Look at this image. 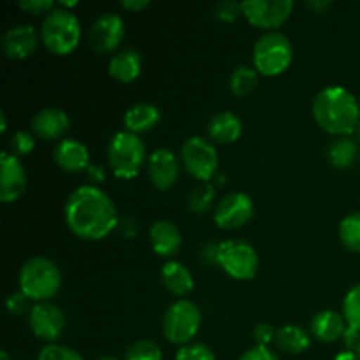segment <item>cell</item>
<instances>
[{
  "label": "cell",
  "mask_w": 360,
  "mask_h": 360,
  "mask_svg": "<svg viewBox=\"0 0 360 360\" xmlns=\"http://www.w3.org/2000/svg\"><path fill=\"white\" fill-rule=\"evenodd\" d=\"M355 355H357V357H359V360H360V345H359V347H357V348H355Z\"/></svg>",
  "instance_id": "f907efd6"
},
{
  "label": "cell",
  "mask_w": 360,
  "mask_h": 360,
  "mask_svg": "<svg viewBox=\"0 0 360 360\" xmlns=\"http://www.w3.org/2000/svg\"><path fill=\"white\" fill-rule=\"evenodd\" d=\"M20 7L28 14H34V16H39V14H49L56 7L55 2L51 0H21Z\"/></svg>",
  "instance_id": "8d00e7d4"
},
{
  "label": "cell",
  "mask_w": 360,
  "mask_h": 360,
  "mask_svg": "<svg viewBox=\"0 0 360 360\" xmlns=\"http://www.w3.org/2000/svg\"><path fill=\"white\" fill-rule=\"evenodd\" d=\"M70 118L63 109L44 108L32 118V132L42 141H56L69 130Z\"/></svg>",
  "instance_id": "e0dca14e"
},
{
  "label": "cell",
  "mask_w": 360,
  "mask_h": 360,
  "mask_svg": "<svg viewBox=\"0 0 360 360\" xmlns=\"http://www.w3.org/2000/svg\"><path fill=\"white\" fill-rule=\"evenodd\" d=\"M313 118L330 136H350L360 123L359 98L343 86L323 88L313 98Z\"/></svg>",
  "instance_id": "7a4b0ae2"
},
{
  "label": "cell",
  "mask_w": 360,
  "mask_h": 360,
  "mask_svg": "<svg viewBox=\"0 0 360 360\" xmlns=\"http://www.w3.org/2000/svg\"><path fill=\"white\" fill-rule=\"evenodd\" d=\"M259 84V72L255 67L239 65L231 74V91L236 97H248Z\"/></svg>",
  "instance_id": "4316f807"
},
{
  "label": "cell",
  "mask_w": 360,
  "mask_h": 360,
  "mask_svg": "<svg viewBox=\"0 0 360 360\" xmlns=\"http://www.w3.org/2000/svg\"><path fill=\"white\" fill-rule=\"evenodd\" d=\"M259 253L250 243L241 239L221 243L220 267L234 280H253L259 273Z\"/></svg>",
  "instance_id": "9c48e42d"
},
{
  "label": "cell",
  "mask_w": 360,
  "mask_h": 360,
  "mask_svg": "<svg viewBox=\"0 0 360 360\" xmlns=\"http://www.w3.org/2000/svg\"><path fill=\"white\" fill-rule=\"evenodd\" d=\"M334 360H359L357 355H355V352H350V350H345L341 352V354H338Z\"/></svg>",
  "instance_id": "bcb514c9"
},
{
  "label": "cell",
  "mask_w": 360,
  "mask_h": 360,
  "mask_svg": "<svg viewBox=\"0 0 360 360\" xmlns=\"http://www.w3.org/2000/svg\"><path fill=\"white\" fill-rule=\"evenodd\" d=\"M150 245L157 255L174 257L183 246L181 231L169 220L155 221L150 227Z\"/></svg>",
  "instance_id": "d6986e66"
},
{
  "label": "cell",
  "mask_w": 360,
  "mask_h": 360,
  "mask_svg": "<svg viewBox=\"0 0 360 360\" xmlns=\"http://www.w3.org/2000/svg\"><path fill=\"white\" fill-rule=\"evenodd\" d=\"M200 323H202V315H200L199 306L188 299H179L172 302L164 313L162 333L169 343L185 347L192 343L193 338L197 336Z\"/></svg>",
  "instance_id": "52a82bcc"
},
{
  "label": "cell",
  "mask_w": 360,
  "mask_h": 360,
  "mask_svg": "<svg viewBox=\"0 0 360 360\" xmlns=\"http://www.w3.org/2000/svg\"><path fill=\"white\" fill-rule=\"evenodd\" d=\"M174 360H214V352L204 343H190L176 352Z\"/></svg>",
  "instance_id": "836d02e7"
},
{
  "label": "cell",
  "mask_w": 360,
  "mask_h": 360,
  "mask_svg": "<svg viewBox=\"0 0 360 360\" xmlns=\"http://www.w3.org/2000/svg\"><path fill=\"white\" fill-rule=\"evenodd\" d=\"M146 160V146L139 136L127 130L115 134L108 144V162L116 178L134 179Z\"/></svg>",
  "instance_id": "8992f818"
},
{
  "label": "cell",
  "mask_w": 360,
  "mask_h": 360,
  "mask_svg": "<svg viewBox=\"0 0 360 360\" xmlns=\"http://www.w3.org/2000/svg\"><path fill=\"white\" fill-rule=\"evenodd\" d=\"M0 118H2V123H0V132H6V129H7V116H6V112H0Z\"/></svg>",
  "instance_id": "7dc6e473"
},
{
  "label": "cell",
  "mask_w": 360,
  "mask_h": 360,
  "mask_svg": "<svg viewBox=\"0 0 360 360\" xmlns=\"http://www.w3.org/2000/svg\"><path fill=\"white\" fill-rule=\"evenodd\" d=\"M294 62V46L281 32H266L253 46V67L259 74L274 77L283 74Z\"/></svg>",
  "instance_id": "5b68a950"
},
{
  "label": "cell",
  "mask_w": 360,
  "mask_h": 360,
  "mask_svg": "<svg viewBox=\"0 0 360 360\" xmlns=\"http://www.w3.org/2000/svg\"><path fill=\"white\" fill-rule=\"evenodd\" d=\"M123 37H125V21L122 16L112 13L98 16L88 30V42L94 51L102 55L115 51L122 44Z\"/></svg>",
  "instance_id": "4fadbf2b"
},
{
  "label": "cell",
  "mask_w": 360,
  "mask_h": 360,
  "mask_svg": "<svg viewBox=\"0 0 360 360\" xmlns=\"http://www.w3.org/2000/svg\"><path fill=\"white\" fill-rule=\"evenodd\" d=\"M239 360H280L278 355L269 347H253L246 350L245 354L239 357Z\"/></svg>",
  "instance_id": "ab89813d"
},
{
  "label": "cell",
  "mask_w": 360,
  "mask_h": 360,
  "mask_svg": "<svg viewBox=\"0 0 360 360\" xmlns=\"http://www.w3.org/2000/svg\"><path fill=\"white\" fill-rule=\"evenodd\" d=\"M340 241L347 250L360 253V213H352L340 224Z\"/></svg>",
  "instance_id": "f1b7e54d"
},
{
  "label": "cell",
  "mask_w": 360,
  "mask_h": 360,
  "mask_svg": "<svg viewBox=\"0 0 360 360\" xmlns=\"http://www.w3.org/2000/svg\"><path fill=\"white\" fill-rule=\"evenodd\" d=\"M357 132H359V139H360V123H359V129H357Z\"/></svg>",
  "instance_id": "816d5d0a"
},
{
  "label": "cell",
  "mask_w": 360,
  "mask_h": 360,
  "mask_svg": "<svg viewBox=\"0 0 360 360\" xmlns=\"http://www.w3.org/2000/svg\"><path fill=\"white\" fill-rule=\"evenodd\" d=\"M109 76L118 83H134L143 70V56L132 48L122 49L109 60Z\"/></svg>",
  "instance_id": "44dd1931"
},
{
  "label": "cell",
  "mask_w": 360,
  "mask_h": 360,
  "mask_svg": "<svg viewBox=\"0 0 360 360\" xmlns=\"http://www.w3.org/2000/svg\"><path fill=\"white\" fill-rule=\"evenodd\" d=\"M97 360H120V359L111 357V355H104V357H101V359H97Z\"/></svg>",
  "instance_id": "681fc988"
},
{
  "label": "cell",
  "mask_w": 360,
  "mask_h": 360,
  "mask_svg": "<svg viewBox=\"0 0 360 360\" xmlns=\"http://www.w3.org/2000/svg\"><path fill=\"white\" fill-rule=\"evenodd\" d=\"M0 360H11L9 354H7L6 350H2V352H0Z\"/></svg>",
  "instance_id": "c3c4849f"
},
{
  "label": "cell",
  "mask_w": 360,
  "mask_h": 360,
  "mask_svg": "<svg viewBox=\"0 0 360 360\" xmlns=\"http://www.w3.org/2000/svg\"><path fill=\"white\" fill-rule=\"evenodd\" d=\"M39 360H84L81 357L79 352H76L74 348L65 347V345H46L44 348L39 354Z\"/></svg>",
  "instance_id": "d6a6232c"
},
{
  "label": "cell",
  "mask_w": 360,
  "mask_h": 360,
  "mask_svg": "<svg viewBox=\"0 0 360 360\" xmlns=\"http://www.w3.org/2000/svg\"><path fill=\"white\" fill-rule=\"evenodd\" d=\"M20 292H23L30 301L49 302L62 287V273L53 260L46 257H32L21 266Z\"/></svg>",
  "instance_id": "3957f363"
},
{
  "label": "cell",
  "mask_w": 360,
  "mask_h": 360,
  "mask_svg": "<svg viewBox=\"0 0 360 360\" xmlns=\"http://www.w3.org/2000/svg\"><path fill=\"white\" fill-rule=\"evenodd\" d=\"M243 16L253 27L264 28L267 32H274L280 28L294 11L292 0H245L241 2Z\"/></svg>",
  "instance_id": "30bf717a"
},
{
  "label": "cell",
  "mask_w": 360,
  "mask_h": 360,
  "mask_svg": "<svg viewBox=\"0 0 360 360\" xmlns=\"http://www.w3.org/2000/svg\"><path fill=\"white\" fill-rule=\"evenodd\" d=\"M214 185L210 181L193 186L188 195V210L195 214H206L214 202Z\"/></svg>",
  "instance_id": "83f0119b"
},
{
  "label": "cell",
  "mask_w": 360,
  "mask_h": 360,
  "mask_svg": "<svg viewBox=\"0 0 360 360\" xmlns=\"http://www.w3.org/2000/svg\"><path fill=\"white\" fill-rule=\"evenodd\" d=\"M6 308L13 316H25L30 315L34 306H30V299L23 292H14L6 299Z\"/></svg>",
  "instance_id": "e575fe53"
},
{
  "label": "cell",
  "mask_w": 360,
  "mask_h": 360,
  "mask_svg": "<svg viewBox=\"0 0 360 360\" xmlns=\"http://www.w3.org/2000/svg\"><path fill=\"white\" fill-rule=\"evenodd\" d=\"M207 134L211 141L218 144H232L241 137L243 122L236 112L221 111L211 118L207 125Z\"/></svg>",
  "instance_id": "603a6c76"
},
{
  "label": "cell",
  "mask_w": 360,
  "mask_h": 360,
  "mask_svg": "<svg viewBox=\"0 0 360 360\" xmlns=\"http://www.w3.org/2000/svg\"><path fill=\"white\" fill-rule=\"evenodd\" d=\"M343 341H345V347H347V350L355 352V348L360 345V330H355V329H352V327H348L347 333H345V336H343Z\"/></svg>",
  "instance_id": "7bdbcfd3"
},
{
  "label": "cell",
  "mask_w": 360,
  "mask_h": 360,
  "mask_svg": "<svg viewBox=\"0 0 360 360\" xmlns=\"http://www.w3.org/2000/svg\"><path fill=\"white\" fill-rule=\"evenodd\" d=\"M63 214L70 232L84 241H101L108 238L120 221L111 197L94 185L74 190L67 199Z\"/></svg>",
  "instance_id": "6da1fadb"
},
{
  "label": "cell",
  "mask_w": 360,
  "mask_h": 360,
  "mask_svg": "<svg viewBox=\"0 0 360 360\" xmlns=\"http://www.w3.org/2000/svg\"><path fill=\"white\" fill-rule=\"evenodd\" d=\"M220 252H221V243H206L200 250V260L206 266H217L220 267Z\"/></svg>",
  "instance_id": "74e56055"
},
{
  "label": "cell",
  "mask_w": 360,
  "mask_h": 360,
  "mask_svg": "<svg viewBox=\"0 0 360 360\" xmlns=\"http://www.w3.org/2000/svg\"><path fill=\"white\" fill-rule=\"evenodd\" d=\"M359 105H360V95H359Z\"/></svg>",
  "instance_id": "f5cc1de1"
},
{
  "label": "cell",
  "mask_w": 360,
  "mask_h": 360,
  "mask_svg": "<svg viewBox=\"0 0 360 360\" xmlns=\"http://www.w3.org/2000/svg\"><path fill=\"white\" fill-rule=\"evenodd\" d=\"M118 232L123 239H134L137 236V224L134 218H120L118 221Z\"/></svg>",
  "instance_id": "60d3db41"
},
{
  "label": "cell",
  "mask_w": 360,
  "mask_h": 360,
  "mask_svg": "<svg viewBox=\"0 0 360 360\" xmlns=\"http://www.w3.org/2000/svg\"><path fill=\"white\" fill-rule=\"evenodd\" d=\"M160 347L155 341L139 340L130 345L125 352V360H162Z\"/></svg>",
  "instance_id": "f546056e"
},
{
  "label": "cell",
  "mask_w": 360,
  "mask_h": 360,
  "mask_svg": "<svg viewBox=\"0 0 360 360\" xmlns=\"http://www.w3.org/2000/svg\"><path fill=\"white\" fill-rule=\"evenodd\" d=\"M41 39L48 51L53 55H69L79 46L81 25L76 14L69 9L56 6L46 14L41 27Z\"/></svg>",
  "instance_id": "277c9868"
},
{
  "label": "cell",
  "mask_w": 360,
  "mask_h": 360,
  "mask_svg": "<svg viewBox=\"0 0 360 360\" xmlns=\"http://www.w3.org/2000/svg\"><path fill=\"white\" fill-rule=\"evenodd\" d=\"M183 167L190 176L200 183H207L217 176L218 171V153L211 141L204 137L193 136L183 143L179 153Z\"/></svg>",
  "instance_id": "ba28073f"
},
{
  "label": "cell",
  "mask_w": 360,
  "mask_h": 360,
  "mask_svg": "<svg viewBox=\"0 0 360 360\" xmlns=\"http://www.w3.org/2000/svg\"><path fill=\"white\" fill-rule=\"evenodd\" d=\"M348 329V323L341 313L333 309H323L316 313L311 320V336L322 343H334L341 340Z\"/></svg>",
  "instance_id": "ffe728a7"
},
{
  "label": "cell",
  "mask_w": 360,
  "mask_h": 360,
  "mask_svg": "<svg viewBox=\"0 0 360 360\" xmlns=\"http://www.w3.org/2000/svg\"><path fill=\"white\" fill-rule=\"evenodd\" d=\"M327 158H329L330 165L336 169H348L357 162L359 158V146L350 136L347 137H336L333 143L329 144L327 150Z\"/></svg>",
  "instance_id": "484cf974"
},
{
  "label": "cell",
  "mask_w": 360,
  "mask_h": 360,
  "mask_svg": "<svg viewBox=\"0 0 360 360\" xmlns=\"http://www.w3.org/2000/svg\"><path fill=\"white\" fill-rule=\"evenodd\" d=\"M56 165L69 174H79L90 167V151L81 141L62 139L53 151Z\"/></svg>",
  "instance_id": "ac0fdd59"
},
{
  "label": "cell",
  "mask_w": 360,
  "mask_h": 360,
  "mask_svg": "<svg viewBox=\"0 0 360 360\" xmlns=\"http://www.w3.org/2000/svg\"><path fill=\"white\" fill-rule=\"evenodd\" d=\"M162 285L169 294L176 295V297H183V295L190 294L195 287L192 273L185 264L178 262V260H169L164 264L160 271Z\"/></svg>",
  "instance_id": "7402d4cb"
},
{
  "label": "cell",
  "mask_w": 360,
  "mask_h": 360,
  "mask_svg": "<svg viewBox=\"0 0 360 360\" xmlns=\"http://www.w3.org/2000/svg\"><path fill=\"white\" fill-rule=\"evenodd\" d=\"M181 160L167 148H158L148 158V176L151 185L160 192L171 190L178 183Z\"/></svg>",
  "instance_id": "9a60e30c"
},
{
  "label": "cell",
  "mask_w": 360,
  "mask_h": 360,
  "mask_svg": "<svg viewBox=\"0 0 360 360\" xmlns=\"http://www.w3.org/2000/svg\"><path fill=\"white\" fill-rule=\"evenodd\" d=\"M39 34L32 25H18L9 28L2 37V49L7 58L25 60L37 49Z\"/></svg>",
  "instance_id": "2e32d148"
},
{
  "label": "cell",
  "mask_w": 360,
  "mask_h": 360,
  "mask_svg": "<svg viewBox=\"0 0 360 360\" xmlns=\"http://www.w3.org/2000/svg\"><path fill=\"white\" fill-rule=\"evenodd\" d=\"M330 6H333V2H330V0H308V2H306V7L316 14L326 13Z\"/></svg>",
  "instance_id": "ee69618b"
},
{
  "label": "cell",
  "mask_w": 360,
  "mask_h": 360,
  "mask_svg": "<svg viewBox=\"0 0 360 360\" xmlns=\"http://www.w3.org/2000/svg\"><path fill=\"white\" fill-rule=\"evenodd\" d=\"M255 214V204L245 192L227 193L214 207V224L225 231H236L248 224Z\"/></svg>",
  "instance_id": "8fae6325"
},
{
  "label": "cell",
  "mask_w": 360,
  "mask_h": 360,
  "mask_svg": "<svg viewBox=\"0 0 360 360\" xmlns=\"http://www.w3.org/2000/svg\"><path fill=\"white\" fill-rule=\"evenodd\" d=\"M160 122V111L157 105L148 104V102H139L132 105L123 116V127L130 134H146L153 130Z\"/></svg>",
  "instance_id": "cb8c5ba5"
},
{
  "label": "cell",
  "mask_w": 360,
  "mask_h": 360,
  "mask_svg": "<svg viewBox=\"0 0 360 360\" xmlns=\"http://www.w3.org/2000/svg\"><path fill=\"white\" fill-rule=\"evenodd\" d=\"M65 315L53 302H37L28 315V326L35 338L53 345L65 330Z\"/></svg>",
  "instance_id": "7c38bea8"
},
{
  "label": "cell",
  "mask_w": 360,
  "mask_h": 360,
  "mask_svg": "<svg viewBox=\"0 0 360 360\" xmlns=\"http://www.w3.org/2000/svg\"><path fill=\"white\" fill-rule=\"evenodd\" d=\"M86 176H88V181H90L94 186H97L105 181V169L102 167V165L90 164V167L86 169Z\"/></svg>",
  "instance_id": "b9f144b4"
},
{
  "label": "cell",
  "mask_w": 360,
  "mask_h": 360,
  "mask_svg": "<svg viewBox=\"0 0 360 360\" xmlns=\"http://www.w3.org/2000/svg\"><path fill=\"white\" fill-rule=\"evenodd\" d=\"M35 148V139L30 132L27 130H18V132L13 134L9 141V153L14 155V157L21 158L27 157L34 151Z\"/></svg>",
  "instance_id": "1f68e13d"
},
{
  "label": "cell",
  "mask_w": 360,
  "mask_h": 360,
  "mask_svg": "<svg viewBox=\"0 0 360 360\" xmlns=\"http://www.w3.org/2000/svg\"><path fill=\"white\" fill-rule=\"evenodd\" d=\"M343 316L348 327L360 330V283L352 287L343 301Z\"/></svg>",
  "instance_id": "4dcf8cb0"
},
{
  "label": "cell",
  "mask_w": 360,
  "mask_h": 360,
  "mask_svg": "<svg viewBox=\"0 0 360 360\" xmlns=\"http://www.w3.org/2000/svg\"><path fill=\"white\" fill-rule=\"evenodd\" d=\"M274 336H276V330L269 323H259L253 329V340L257 347H269V343H274Z\"/></svg>",
  "instance_id": "f35d334b"
},
{
  "label": "cell",
  "mask_w": 360,
  "mask_h": 360,
  "mask_svg": "<svg viewBox=\"0 0 360 360\" xmlns=\"http://www.w3.org/2000/svg\"><path fill=\"white\" fill-rule=\"evenodd\" d=\"M148 6H150V2H148V0H123L122 2L123 9L134 11V13H141V11L146 9Z\"/></svg>",
  "instance_id": "f6af8a7d"
},
{
  "label": "cell",
  "mask_w": 360,
  "mask_h": 360,
  "mask_svg": "<svg viewBox=\"0 0 360 360\" xmlns=\"http://www.w3.org/2000/svg\"><path fill=\"white\" fill-rule=\"evenodd\" d=\"M274 345L280 352L288 355H299L304 354L309 347H311V338H309L308 330H304L299 326H283L281 329L276 330L274 336Z\"/></svg>",
  "instance_id": "d4e9b609"
},
{
  "label": "cell",
  "mask_w": 360,
  "mask_h": 360,
  "mask_svg": "<svg viewBox=\"0 0 360 360\" xmlns=\"http://www.w3.org/2000/svg\"><path fill=\"white\" fill-rule=\"evenodd\" d=\"M27 190V171L21 158L4 151L0 157V200L11 204Z\"/></svg>",
  "instance_id": "5bb4252c"
},
{
  "label": "cell",
  "mask_w": 360,
  "mask_h": 360,
  "mask_svg": "<svg viewBox=\"0 0 360 360\" xmlns=\"http://www.w3.org/2000/svg\"><path fill=\"white\" fill-rule=\"evenodd\" d=\"M214 14L220 21H225V23H234L239 16H243L241 4L234 2V0H221V2L217 4L214 7Z\"/></svg>",
  "instance_id": "d590c367"
}]
</instances>
